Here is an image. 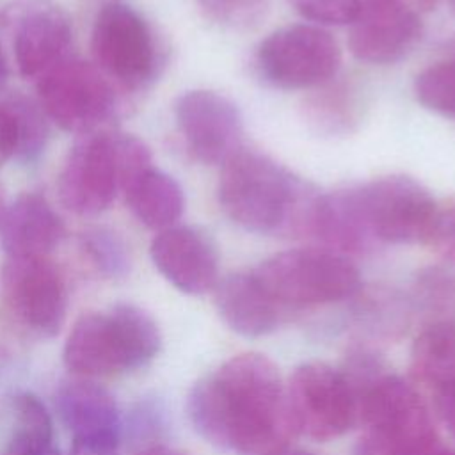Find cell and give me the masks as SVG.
Returning a JSON list of instances; mask_svg holds the SVG:
<instances>
[{"label": "cell", "mask_w": 455, "mask_h": 455, "mask_svg": "<svg viewBox=\"0 0 455 455\" xmlns=\"http://www.w3.org/2000/svg\"><path fill=\"white\" fill-rule=\"evenodd\" d=\"M187 411L204 441L236 455H270L293 432L286 387L261 354L235 355L196 382Z\"/></svg>", "instance_id": "obj_1"}, {"label": "cell", "mask_w": 455, "mask_h": 455, "mask_svg": "<svg viewBox=\"0 0 455 455\" xmlns=\"http://www.w3.org/2000/svg\"><path fill=\"white\" fill-rule=\"evenodd\" d=\"M313 196L277 162L247 149L222 165L217 188L226 217L252 233H299Z\"/></svg>", "instance_id": "obj_2"}, {"label": "cell", "mask_w": 455, "mask_h": 455, "mask_svg": "<svg viewBox=\"0 0 455 455\" xmlns=\"http://www.w3.org/2000/svg\"><path fill=\"white\" fill-rule=\"evenodd\" d=\"M160 345V329L149 313L133 304H116L75 322L62 359L78 377H103L144 368Z\"/></svg>", "instance_id": "obj_3"}, {"label": "cell", "mask_w": 455, "mask_h": 455, "mask_svg": "<svg viewBox=\"0 0 455 455\" xmlns=\"http://www.w3.org/2000/svg\"><path fill=\"white\" fill-rule=\"evenodd\" d=\"M254 275L286 311L354 297L361 288L357 267L329 249H290L258 265Z\"/></svg>", "instance_id": "obj_4"}, {"label": "cell", "mask_w": 455, "mask_h": 455, "mask_svg": "<svg viewBox=\"0 0 455 455\" xmlns=\"http://www.w3.org/2000/svg\"><path fill=\"white\" fill-rule=\"evenodd\" d=\"M286 403L293 430L313 441L341 437L359 419L357 398L343 371L320 361L295 368Z\"/></svg>", "instance_id": "obj_5"}, {"label": "cell", "mask_w": 455, "mask_h": 455, "mask_svg": "<svg viewBox=\"0 0 455 455\" xmlns=\"http://www.w3.org/2000/svg\"><path fill=\"white\" fill-rule=\"evenodd\" d=\"M338 41L318 25L299 23L274 30L256 50L261 78L279 89H307L327 84L338 71Z\"/></svg>", "instance_id": "obj_6"}, {"label": "cell", "mask_w": 455, "mask_h": 455, "mask_svg": "<svg viewBox=\"0 0 455 455\" xmlns=\"http://www.w3.org/2000/svg\"><path fill=\"white\" fill-rule=\"evenodd\" d=\"M354 194L373 242L427 243L439 206L419 181L384 176L354 188Z\"/></svg>", "instance_id": "obj_7"}, {"label": "cell", "mask_w": 455, "mask_h": 455, "mask_svg": "<svg viewBox=\"0 0 455 455\" xmlns=\"http://www.w3.org/2000/svg\"><path fill=\"white\" fill-rule=\"evenodd\" d=\"M2 297L14 318L39 336H55L68 311L66 283L46 256H7L2 267Z\"/></svg>", "instance_id": "obj_8"}, {"label": "cell", "mask_w": 455, "mask_h": 455, "mask_svg": "<svg viewBox=\"0 0 455 455\" xmlns=\"http://www.w3.org/2000/svg\"><path fill=\"white\" fill-rule=\"evenodd\" d=\"M41 108L66 132H89L114 110V91L100 69L84 60H62L37 85Z\"/></svg>", "instance_id": "obj_9"}, {"label": "cell", "mask_w": 455, "mask_h": 455, "mask_svg": "<svg viewBox=\"0 0 455 455\" xmlns=\"http://www.w3.org/2000/svg\"><path fill=\"white\" fill-rule=\"evenodd\" d=\"M123 188V171L116 135L98 133L82 139L68 155L59 174L60 203L78 215L105 212Z\"/></svg>", "instance_id": "obj_10"}, {"label": "cell", "mask_w": 455, "mask_h": 455, "mask_svg": "<svg viewBox=\"0 0 455 455\" xmlns=\"http://www.w3.org/2000/svg\"><path fill=\"white\" fill-rule=\"evenodd\" d=\"M92 52L110 76L140 85L155 71L156 52L148 23L130 5H103L92 27Z\"/></svg>", "instance_id": "obj_11"}, {"label": "cell", "mask_w": 455, "mask_h": 455, "mask_svg": "<svg viewBox=\"0 0 455 455\" xmlns=\"http://www.w3.org/2000/svg\"><path fill=\"white\" fill-rule=\"evenodd\" d=\"M174 119L188 151L203 164L224 165L242 149V116L236 105L219 92H183L174 103Z\"/></svg>", "instance_id": "obj_12"}, {"label": "cell", "mask_w": 455, "mask_h": 455, "mask_svg": "<svg viewBox=\"0 0 455 455\" xmlns=\"http://www.w3.org/2000/svg\"><path fill=\"white\" fill-rule=\"evenodd\" d=\"M423 30L419 12L402 0H363L350 23L348 48L363 62L391 64L414 50Z\"/></svg>", "instance_id": "obj_13"}, {"label": "cell", "mask_w": 455, "mask_h": 455, "mask_svg": "<svg viewBox=\"0 0 455 455\" xmlns=\"http://www.w3.org/2000/svg\"><path fill=\"white\" fill-rule=\"evenodd\" d=\"M359 418L368 432L393 446H407L435 434L427 405L403 379L384 373L359 398Z\"/></svg>", "instance_id": "obj_14"}, {"label": "cell", "mask_w": 455, "mask_h": 455, "mask_svg": "<svg viewBox=\"0 0 455 455\" xmlns=\"http://www.w3.org/2000/svg\"><path fill=\"white\" fill-rule=\"evenodd\" d=\"M12 52L25 78L43 76L62 57L71 43L69 16L50 0H25L9 16Z\"/></svg>", "instance_id": "obj_15"}, {"label": "cell", "mask_w": 455, "mask_h": 455, "mask_svg": "<svg viewBox=\"0 0 455 455\" xmlns=\"http://www.w3.org/2000/svg\"><path fill=\"white\" fill-rule=\"evenodd\" d=\"M156 270L180 291L203 295L219 283V258L212 242L197 229L171 226L151 242Z\"/></svg>", "instance_id": "obj_16"}, {"label": "cell", "mask_w": 455, "mask_h": 455, "mask_svg": "<svg viewBox=\"0 0 455 455\" xmlns=\"http://www.w3.org/2000/svg\"><path fill=\"white\" fill-rule=\"evenodd\" d=\"M55 407L73 441L119 444L123 421L114 396L103 386L85 377L66 380L57 389Z\"/></svg>", "instance_id": "obj_17"}, {"label": "cell", "mask_w": 455, "mask_h": 455, "mask_svg": "<svg viewBox=\"0 0 455 455\" xmlns=\"http://www.w3.org/2000/svg\"><path fill=\"white\" fill-rule=\"evenodd\" d=\"M62 236L60 217L39 194H23L0 212V243L7 256H46Z\"/></svg>", "instance_id": "obj_18"}, {"label": "cell", "mask_w": 455, "mask_h": 455, "mask_svg": "<svg viewBox=\"0 0 455 455\" xmlns=\"http://www.w3.org/2000/svg\"><path fill=\"white\" fill-rule=\"evenodd\" d=\"M215 306L231 331L261 338L277 329L284 309L263 288L254 272L231 274L215 286Z\"/></svg>", "instance_id": "obj_19"}, {"label": "cell", "mask_w": 455, "mask_h": 455, "mask_svg": "<svg viewBox=\"0 0 455 455\" xmlns=\"http://www.w3.org/2000/svg\"><path fill=\"white\" fill-rule=\"evenodd\" d=\"M124 192L133 215L151 229L171 228L181 217L185 208L180 183L155 167L139 174Z\"/></svg>", "instance_id": "obj_20"}, {"label": "cell", "mask_w": 455, "mask_h": 455, "mask_svg": "<svg viewBox=\"0 0 455 455\" xmlns=\"http://www.w3.org/2000/svg\"><path fill=\"white\" fill-rule=\"evenodd\" d=\"M46 144V121L28 100L0 103V160L34 162Z\"/></svg>", "instance_id": "obj_21"}, {"label": "cell", "mask_w": 455, "mask_h": 455, "mask_svg": "<svg viewBox=\"0 0 455 455\" xmlns=\"http://www.w3.org/2000/svg\"><path fill=\"white\" fill-rule=\"evenodd\" d=\"M412 375L434 391L455 386V320L432 322L411 348Z\"/></svg>", "instance_id": "obj_22"}, {"label": "cell", "mask_w": 455, "mask_h": 455, "mask_svg": "<svg viewBox=\"0 0 455 455\" xmlns=\"http://www.w3.org/2000/svg\"><path fill=\"white\" fill-rule=\"evenodd\" d=\"M7 450L23 455H55L53 421L44 403L32 393L14 398V428Z\"/></svg>", "instance_id": "obj_23"}, {"label": "cell", "mask_w": 455, "mask_h": 455, "mask_svg": "<svg viewBox=\"0 0 455 455\" xmlns=\"http://www.w3.org/2000/svg\"><path fill=\"white\" fill-rule=\"evenodd\" d=\"M414 96L425 108L455 119V59L435 62L418 73Z\"/></svg>", "instance_id": "obj_24"}, {"label": "cell", "mask_w": 455, "mask_h": 455, "mask_svg": "<svg viewBox=\"0 0 455 455\" xmlns=\"http://www.w3.org/2000/svg\"><path fill=\"white\" fill-rule=\"evenodd\" d=\"M414 299L434 316L432 322L455 320V272L446 268L421 272L414 284Z\"/></svg>", "instance_id": "obj_25"}, {"label": "cell", "mask_w": 455, "mask_h": 455, "mask_svg": "<svg viewBox=\"0 0 455 455\" xmlns=\"http://www.w3.org/2000/svg\"><path fill=\"white\" fill-rule=\"evenodd\" d=\"M204 16L229 30H252L268 14V0H199Z\"/></svg>", "instance_id": "obj_26"}, {"label": "cell", "mask_w": 455, "mask_h": 455, "mask_svg": "<svg viewBox=\"0 0 455 455\" xmlns=\"http://www.w3.org/2000/svg\"><path fill=\"white\" fill-rule=\"evenodd\" d=\"M84 247L92 263L108 277H121L130 268L128 249L110 229L94 228L84 235Z\"/></svg>", "instance_id": "obj_27"}, {"label": "cell", "mask_w": 455, "mask_h": 455, "mask_svg": "<svg viewBox=\"0 0 455 455\" xmlns=\"http://www.w3.org/2000/svg\"><path fill=\"white\" fill-rule=\"evenodd\" d=\"M291 7L315 25H350L363 0H288Z\"/></svg>", "instance_id": "obj_28"}, {"label": "cell", "mask_w": 455, "mask_h": 455, "mask_svg": "<svg viewBox=\"0 0 455 455\" xmlns=\"http://www.w3.org/2000/svg\"><path fill=\"white\" fill-rule=\"evenodd\" d=\"M427 243L455 265V204L437 210Z\"/></svg>", "instance_id": "obj_29"}, {"label": "cell", "mask_w": 455, "mask_h": 455, "mask_svg": "<svg viewBox=\"0 0 455 455\" xmlns=\"http://www.w3.org/2000/svg\"><path fill=\"white\" fill-rule=\"evenodd\" d=\"M164 411L156 403H142L133 416L132 432L139 441H151L164 430Z\"/></svg>", "instance_id": "obj_30"}, {"label": "cell", "mask_w": 455, "mask_h": 455, "mask_svg": "<svg viewBox=\"0 0 455 455\" xmlns=\"http://www.w3.org/2000/svg\"><path fill=\"white\" fill-rule=\"evenodd\" d=\"M435 409L441 421L455 439V386L435 391Z\"/></svg>", "instance_id": "obj_31"}, {"label": "cell", "mask_w": 455, "mask_h": 455, "mask_svg": "<svg viewBox=\"0 0 455 455\" xmlns=\"http://www.w3.org/2000/svg\"><path fill=\"white\" fill-rule=\"evenodd\" d=\"M352 455H396V450L386 439L368 432L357 441Z\"/></svg>", "instance_id": "obj_32"}, {"label": "cell", "mask_w": 455, "mask_h": 455, "mask_svg": "<svg viewBox=\"0 0 455 455\" xmlns=\"http://www.w3.org/2000/svg\"><path fill=\"white\" fill-rule=\"evenodd\" d=\"M71 455H117V446L73 441Z\"/></svg>", "instance_id": "obj_33"}, {"label": "cell", "mask_w": 455, "mask_h": 455, "mask_svg": "<svg viewBox=\"0 0 455 455\" xmlns=\"http://www.w3.org/2000/svg\"><path fill=\"white\" fill-rule=\"evenodd\" d=\"M137 455H187V453L158 443V444H151V446H146V448L139 450Z\"/></svg>", "instance_id": "obj_34"}, {"label": "cell", "mask_w": 455, "mask_h": 455, "mask_svg": "<svg viewBox=\"0 0 455 455\" xmlns=\"http://www.w3.org/2000/svg\"><path fill=\"white\" fill-rule=\"evenodd\" d=\"M270 455H311L307 450H304V448H297V446H283V448H279V450H275L274 453H270Z\"/></svg>", "instance_id": "obj_35"}, {"label": "cell", "mask_w": 455, "mask_h": 455, "mask_svg": "<svg viewBox=\"0 0 455 455\" xmlns=\"http://www.w3.org/2000/svg\"><path fill=\"white\" fill-rule=\"evenodd\" d=\"M5 82H7V60L0 44V89L5 85Z\"/></svg>", "instance_id": "obj_36"}]
</instances>
